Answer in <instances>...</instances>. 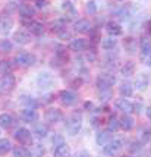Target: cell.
Here are the masks:
<instances>
[{
  "instance_id": "1",
  "label": "cell",
  "mask_w": 151,
  "mask_h": 157,
  "mask_svg": "<svg viewBox=\"0 0 151 157\" xmlns=\"http://www.w3.org/2000/svg\"><path fill=\"white\" fill-rule=\"evenodd\" d=\"M81 126H82V116L81 115H78V113H74V115H70L68 117V121H66V129L70 135H75L79 132L81 129Z\"/></svg>"
},
{
  "instance_id": "2",
  "label": "cell",
  "mask_w": 151,
  "mask_h": 157,
  "mask_svg": "<svg viewBox=\"0 0 151 157\" xmlns=\"http://www.w3.org/2000/svg\"><path fill=\"white\" fill-rule=\"evenodd\" d=\"M139 48H141V62L144 65H150L151 63V41L147 38H142L139 43Z\"/></svg>"
},
{
  "instance_id": "3",
  "label": "cell",
  "mask_w": 151,
  "mask_h": 157,
  "mask_svg": "<svg viewBox=\"0 0 151 157\" xmlns=\"http://www.w3.org/2000/svg\"><path fill=\"white\" fill-rule=\"evenodd\" d=\"M37 85L41 90H48L55 85V76L48 72H41L37 76Z\"/></svg>"
},
{
  "instance_id": "4",
  "label": "cell",
  "mask_w": 151,
  "mask_h": 157,
  "mask_svg": "<svg viewBox=\"0 0 151 157\" xmlns=\"http://www.w3.org/2000/svg\"><path fill=\"white\" fill-rule=\"evenodd\" d=\"M15 60L18 62L19 65H22V66H32L35 62H37V57H35V55H32V53L22 52L19 55H16Z\"/></svg>"
},
{
  "instance_id": "5",
  "label": "cell",
  "mask_w": 151,
  "mask_h": 157,
  "mask_svg": "<svg viewBox=\"0 0 151 157\" xmlns=\"http://www.w3.org/2000/svg\"><path fill=\"white\" fill-rule=\"evenodd\" d=\"M115 82H116V78L113 75H110V74H101L97 78V85L101 90H109Z\"/></svg>"
},
{
  "instance_id": "6",
  "label": "cell",
  "mask_w": 151,
  "mask_h": 157,
  "mask_svg": "<svg viewBox=\"0 0 151 157\" xmlns=\"http://www.w3.org/2000/svg\"><path fill=\"white\" fill-rule=\"evenodd\" d=\"M13 137L16 141H19L21 144H31L32 141V135H31V132L25 128H19V129L15 131Z\"/></svg>"
},
{
  "instance_id": "7",
  "label": "cell",
  "mask_w": 151,
  "mask_h": 157,
  "mask_svg": "<svg viewBox=\"0 0 151 157\" xmlns=\"http://www.w3.org/2000/svg\"><path fill=\"white\" fill-rule=\"evenodd\" d=\"M122 148V140H110L109 143L104 145V154H107V156H111V154H116L117 151Z\"/></svg>"
},
{
  "instance_id": "8",
  "label": "cell",
  "mask_w": 151,
  "mask_h": 157,
  "mask_svg": "<svg viewBox=\"0 0 151 157\" xmlns=\"http://www.w3.org/2000/svg\"><path fill=\"white\" fill-rule=\"evenodd\" d=\"M59 97H60V101L63 104H66V106H72V104H75L76 103V94L75 93H72V91H69V90H63L59 93Z\"/></svg>"
},
{
  "instance_id": "9",
  "label": "cell",
  "mask_w": 151,
  "mask_h": 157,
  "mask_svg": "<svg viewBox=\"0 0 151 157\" xmlns=\"http://www.w3.org/2000/svg\"><path fill=\"white\" fill-rule=\"evenodd\" d=\"M62 117H63V115L59 109H48L47 112H46V115H44V119H46V122H48V123L59 122Z\"/></svg>"
},
{
  "instance_id": "10",
  "label": "cell",
  "mask_w": 151,
  "mask_h": 157,
  "mask_svg": "<svg viewBox=\"0 0 151 157\" xmlns=\"http://www.w3.org/2000/svg\"><path fill=\"white\" fill-rule=\"evenodd\" d=\"M13 28V21L10 19L9 16H3L0 18V34L7 35Z\"/></svg>"
},
{
  "instance_id": "11",
  "label": "cell",
  "mask_w": 151,
  "mask_h": 157,
  "mask_svg": "<svg viewBox=\"0 0 151 157\" xmlns=\"http://www.w3.org/2000/svg\"><path fill=\"white\" fill-rule=\"evenodd\" d=\"M116 106H117V109L122 110V112H123V113H126V115H129V113H132V112H134V104H132L129 100H126V97L120 98V100H117Z\"/></svg>"
},
{
  "instance_id": "12",
  "label": "cell",
  "mask_w": 151,
  "mask_h": 157,
  "mask_svg": "<svg viewBox=\"0 0 151 157\" xmlns=\"http://www.w3.org/2000/svg\"><path fill=\"white\" fill-rule=\"evenodd\" d=\"M21 117L25 121V122H35L38 119V113L35 112V109H29V107H25V110H22Z\"/></svg>"
},
{
  "instance_id": "13",
  "label": "cell",
  "mask_w": 151,
  "mask_h": 157,
  "mask_svg": "<svg viewBox=\"0 0 151 157\" xmlns=\"http://www.w3.org/2000/svg\"><path fill=\"white\" fill-rule=\"evenodd\" d=\"M150 76L145 75V74H139L137 75V81H135V87H137L139 91H144L147 87H148V84H150Z\"/></svg>"
},
{
  "instance_id": "14",
  "label": "cell",
  "mask_w": 151,
  "mask_h": 157,
  "mask_svg": "<svg viewBox=\"0 0 151 157\" xmlns=\"http://www.w3.org/2000/svg\"><path fill=\"white\" fill-rule=\"evenodd\" d=\"M75 31L81 33V34H87L91 31V24L87 19H79L75 22Z\"/></svg>"
},
{
  "instance_id": "15",
  "label": "cell",
  "mask_w": 151,
  "mask_h": 157,
  "mask_svg": "<svg viewBox=\"0 0 151 157\" xmlns=\"http://www.w3.org/2000/svg\"><path fill=\"white\" fill-rule=\"evenodd\" d=\"M0 85H2L3 90H12L15 87V76L10 75V74H6V75L2 78Z\"/></svg>"
},
{
  "instance_id": "16",
  "label": "cell",
  "mask_w": 151,
  "mask_h": 157,
  "mask_svg": "<svg viewBox=\"0 0 151 157\" xmlns=\"http://www.w3.org/2000/svg\"><path fill=\"white\" fill-rule=\"evenodd\" d=\"M85 47H87V43H85V40H82V38L72 40L70 44H69V48H70L72 52H84Z\"/></svg>"
},
{
  "instance_id": "17",
  "label": "cell",
  "mask_w": 151,
  "mask_h": 157,
  "mask_svg": "<svg viewBox=\"0 0 151 157\" xmlns=\"http://www.w3.org/2000/svg\"><path fill=\"white\" fill-rule=\"evenodd\" d=\"M106 31L109 33V35L116 37V35L122 34V27H120L119 24H116V22H109V24L106 25Z\"/></svg>"
},
{
  "instance_id": "18",
  "label": "cell",
  "mask_w": 151,
  "mask_h": 157,
  "mask_svg": "<svg viewBox=\"0 0 151 157\" xmlns=\"http://www.w3.org/2000/svg\"><path fill=\"white\" fill-rule=\"evenodd\" d=\"M18 10H19V13L24 18H32L35 15V9L31 5H21V6L18 7Z\"/></svg>"
},
{
  "instance_id": "19",
  "label": "cell",
  "mask_w": 151,
  "mask_h": 157,
  "mask_svg": "<svg viewBox=\"0 0 151 157\" xmlns=\"http://www.w3.org/2000/svg\"><path fill=\"white\" fill-rule=\"evenodd\" d=\"M28 29L31 31V34L34 35H41L43 31H44V28L40 22H35V21H29V24H28Z\"/></svg>"
},
{
  "instance_id": "20",
  "label": "cell",
  "mask_w": 151,
  "mask_h": 157,
  "mask_svg": "<svg viewBox=\"0 0 151 157\" xmlns=\"http://www.w3.org/2000/svg\"><path fill=\"white\" fill-rule=\"evenodd\" d=\"M13 40L16 41L18 44H28L29 40H31V37H29L27 33H24V31H18V33H15Z\"/></svg>"
},
{
  "instance_id": "21",
  "label": "cell",
  "mask_w": 151,
  "mask_h": 157,
  "mask_svg": "<svg viewBox=\"0 0 151 157\" xmlns=\"http://www.w3.org/2000/svg\"><path fill=\"white\" fill-rule=\"evenodd\" d=\"M13 125V117L10 116V115H7V113H3V115H0V128H10Z\"/></svg>"
},
{
  "instance_id": "22",
  "label": "cell",
  "mask_w": 151,
  "mask_h": 157,
  "mask_svg": "<svg viewBox=\"0 0 151 157\" xmlns=\"http://www.w3.org/2000/svg\"><path fill=\"white\" fill-rule=\"evenodd\" d=\"M120 72H122V75L126 76V78H128V76H132L134 72H135V63H134V62H126L123 66H122V71H120Z\"/></svg>"
},
{
  "instance_id": "23",
  "label": "cell",
  "mask_w": 151,
  "mask_h": 157,
  "mask_svg": "<svg viewBox=\"0 0 151 157\" xmlns=\"http://www.w3.org/2000/svg\"><path fill=\"white\" fill-rule=\"evenodd\" d=\"M119 93H120V96L122 97H130L132 96V93H134L132 84H129V82H123V84L120 85V88H119Z\"/></svg>"
},
{
  "instance_id": "24",
  "label": "cell",
  "mask_w": 151,
  "mask_h": 157,
  "mask_svg": "<svg viewBox=\"0 0 151 157\" xmlns=\"http://www.w3.org/2000/svg\"><path fill=\"white\" fill-rule=\"evenodd\" d=\"M69 153H70V150H69V147L65 143L55 147V156H57V157H66V156H69Z\"/></svg>"
},
{
  "instance_id": "25",
  "label": "cell",
  "mask_w": 151,
  "mask_h": 157,
  "mask_svg": "<svg viewBox=\"0 0 151 157\" xmlns=\"http://www.w3.org/2000/svg\"><path fill=\"white\" fill-rule=\"evenodd\" d=\"M110 140H111V135H110L109 132H98L97 134V138H96V141L98 145H106V144L109 143Z\"/></svg>"
},
{
  "instance_id": "26",
  "label": "cell",
  "mask_w": 151,
  "mask_h": 157,
  "mask_svg": "<svg viewBox=\"0 0 151 157\" xmlns=\"http://www.w3.org/2000/svg\"><path fill=\"white\" fill-rule=\"evenodd\" d=\"M21 103L25 106V107H29V109H35V107L38 106V103L35 101V98L28 97V96H22L21 97Z\"/></svg>"
},
{
  "instance_id": "27",
  "label": "cell",
  "mask_w": 151,
  "mask_h": 157,
  "mask_svg": "<svg viewBox=\"0 0 151 157\" xmlns=\"http://www.w3.org/2000/svg\"><path fill=\"white\" fill-rule=\"evenodd\" d=\"M123 46L129 53H135L137 52V40H134L132 37H129V38H126L123 41Z\"/></svg>"
},
{
  "instance_id": "28",
  "label": "cell",
  "mask_w": 151,
  "mask_h": 157,
  "mask_svg": "<svg viewBox=\"0 0 151 157\" xmlns=\"http://www.w3.org/2000/svg\"><path fill=\"white\" fill-rule=\"evenodd\" d=\"M10 150H12L10 141L6 140V138H2V140H0V154H6V153H9Z\"/></svg>"
},
{
  "instance_id": "29",
  "label": "cell",
  "mask_w": 151,
  "mask_h": 157,
  "mask_svg": "<svg viewBox=\"0 0 151 157\" xmlns=\"http://www.w3.org/2000/svg\"><path fill=\"white\" fill-rule=\"evenodd\" d=\"M120 128L125 131H129L134 128V119L130 116H123V119L120 121Z\"/></svg>"
},
{
  "instance_id": "30",
  "label": "cell",
  "mask_w": 151,
  "mask_h": 157,
  "mask_svg": "<svg viewBox=\"0 0 151 157\" xmlns=\"http://www.w3.org/2000/svg\"><path fill=\"white\" fill-rule=\"evenodd\" d=\"M47 126L46 125H38L37 128L34 129V134H35V137L37 138H44V137H47Z\"/></svg>"
},
{
  "instance_id": "31",
  "label": "cell",
  "mask_w": 151,
  "mask_h": 157,
  "mask_svg": "<svg viewBox=\"0 0 151 157\" xmlns=\"http://www.w3.org/2000/svg\"><path fill=\"white\" fill-rule=\"evenodd\" d=\"M107 128H109L110 132H116V131L120 128V122L117 121L116 117H111L109 121V123H107Z\"/></svg>"
},
{
  "instance_id": "32",
  "label": "cell",
  "mask_w": 151,
  "mask_h": 157,
  "mask_svg": "<svg viewBox=\"0 0 151 157\" xmlns=\"http://www.w3.org/2000/svg\"><path fill=\"white\" fill-rule=\"evenodd\" d=\"M115 46H116V40H115V37H109V38L101 40V47L103 48H113Z\"/></svg>"
},
{
  "instance_id": "33",
  "label": "cell",
  "mask_w": 151,
  "mask_h": 157,
  "mask_svg": "<svg viewBox=\"0 0 151 157\" xmlns=\"http://www.w3.org/2000/svg\"><path fill=\"white\" fill-rule=\"evenodd\" d=\"M29 154H31V151L27 150V148H24V147H16V148H13V156L15 157L29 156Z\"/></svg>"
},
{
  "instance_id": "34",
  "label": "cell",
  "mask_w": 151,
  "mask_h": 157,
  "mask_svg": "<svg viewBox=\"0 0 151 157\" xmlns=\"http://www.w3.org/2000/svg\"><path fill=\"white\" fill-rule=\"evenodd\" d=\"M0 50L5 52V53L10 52V50H12V43H10L9 40H2L0 41Z\"/></svg>"
},
{
  "instance_id": "35",
  "label": "cell",
  "mask_w": 151,
  "mask_h": 157,
  "mask_svg": "<svg viewBox=\"0 0 151 157\" xmlns=\"http://www.w3.org/2000/svg\"><path fill=\"white\" fill-rule=\"evenodd\" d=\"M85 12L88 15H94L97 12V6L94 2H88L87 5H85Z\"/></svg>"
},
{
  "instance_id": "36",
  "label": "cell",
  "mask_w": 151,
  "mask_h": 157,
  "mask_svg": "<svg viewBox=\"0 0 151 157\" xmlns=\"http://www.w3.org/2000/svg\"><path fill=\"white\" fill-rule=\"evenodd\" d=\"M50 27H51V31H60L65 28V22L63 21H55V22L50 24Z\"/></svg>"
},
{
  "instance_id": "37",
  "label": "cell",
  "mask_w": 151,
  "mask_h": 157,
  "mask_svg": "<svg viewBox=\"0 0 151 157\" xmlns=\"http://www.w3.org/2000/svg\"><path fill=\"white\" fill-rule=\"evenodd\" d=\"M60 144H63V137L62 135H55V138H53V147H57Z\"/></svg>"
},
{
  "instance_id": "38",
  "label": "cell",
  "mask_w": 151,
  "mask_h": 157,
  "mask_svg": "<svg viewBox=\"0 0 151 157\" xmlns=\"http://www.w3.org/2000/svg\"><path fill=\"white\" fill-rule=\"evenodd\" d=\"M10 69V66L7 65V62H0V71L2 72H5V74H7V71Z\"/></svg>"
},
{
  "instance_id": "39",
  "label": "cell",
  "mask_w": 151,
  "mask_h": 157,
  "mask_svg": "<svg viewBox=\"0 0 151 157\" xmlns=\"http://www.w3.org/2000/svg\"><path fill=\"white\" fill-rule=\"evenodd\" d=\"M132 145H134V147H129L130 153H135V150H137V151L141 150V144H139V143H135V141H134V143H132Z\"/></svg>"
},
{
  "instance_id": "40",
  "label": "cell",
  "mask_w": 151,
  "mask_h": 157,
  "mask_svg": "<svg viewBox=\"0 0 151 157\" xmlns=\"http://www.w3.org/2000/svg\"><path fill=\"white\" fill-rule=\"evenodd\" d=\"M62 7H63V10H74V6H72L70 2H65Z\"/></svg>"
},
{
  "instance_id": "41",
  "label": "cell",
  "mask_w": 151,
  "mask_h": 157,
  "mask_svg": "<svg viewBox=\"0 0 151 157\" xmlns=\"http://www.w3.org/2000/svg\"><path fill=\"white\" fill-rule=\"evenodd\" d=\"M47 6V0H37V7H40V9H43V7Z\"/></svg>"
},
{
  "instance_id": "42",
  "label": "cell",
  "mask_w": 151,
  "mask_h": 157,
  "mask_svg": "<svg viewBox=\"0 0 151 157\" xmlns=\"http://www.w3.org/2000/svg\"><path fill=\"white\" fill-rule=\"evenodd\" d=\"M147 33L151 35V19L148 21V24H147Z\"/></svg>"
},
{
  "instance_id": "43",
  "label": "cell",
  "mask_w": 151,
  "mask_h": 157,
  "mask_svg": "<svg viewBox=\"0 0 151 157\" xmlns=\"http://www.w3.org/2000/svg\"><path fill=\"white\" fill-rule=\"evenodd\" d=\"M147 116L151 119V107H148V109H147Z\"/></svg>"
},
{
  "instance_id": "44",
  "label": "cell",
  "mask_w": 151,
  "mask_h": 157,
  "mask_svg": "<svg viewBox=\"0 0 151 157\" xmlns=\"http://www.w3.org/2000/svg\"><path fill=\"white\" fill-rule=\"evenodd\" d=\"M150 66H151V63H150Z\"/></svg>"
},
{
  "instance_id": "45",
  "label": "cell",
  "mask_w": 151,
  "mask_h": 157,
  "mask_svg": "<svg viewBox=\"0 0 151 157\" xmlns=\"http://www.w3.org/2000/svg\"><path fill=\"white\" fill-rule=\"evenodd\" d=\"M0 134H2V132H0Z\"/></svg>"
}]
</instances>
